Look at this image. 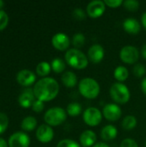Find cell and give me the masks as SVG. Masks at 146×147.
Here are the masks:
<instances>
[{
    "instance_id": "f1b7e54d",
    "label": "cell",
    "mask_w": 146,
    "mask_h": 147,
    "mask_svg": "<svg viewBox=\"0 0 146 147\" xmlns=\"http://www.w3.org/2000/svg\"><path fill=\"white\" fill-rule=\"evenodd\" d=\"M9 126V118L4 113H0V134H3Z\"/></svg>"
},
{
    "instance_id": "9c48e42d",
    "label": "cell",
    "mask_w": 146,
    "mask_h": 147,
    "mask_svg": "<svg viewBox=\"0 0 146 147\" xmlns=\"http://www.w3.org/2000/svg\"><path fill=\"white\" fill-rule=\"evenodd\" d=\"M106 10V4L104 1L94 0L88 3L86 9V14L91 18L101 17Z\"/></svg>"
},
{
    "instance_id": "d4e9b609",
    "label": "cell",
    "mask_w": 146,
    "mask_h": 147,
    "mask_svg": "<svg viewBox=\"0 0 146 147\" xmlns=\"http://www.w3.org/2000/svg\"><path fill=\"white\" fill-rule=\"evenodd\" d=\"M82 106L78 102H71L67 105L66 108V113L68 115L76 117L78 116L82 113Z\"/></svg>"
},
{
    "instance_id": "cb8c5ba5",
    "label": "cell",
    "mask_w": 146,
    "mask_h": 147,
    "mask_svg": "<svg viewBox=\"0 0 146 147\" xmlns=\"http://www.w3.org/2000/svg\"><path fill=\"white\" fill-rule=\"evenodd\" d=\"M65 62L60 58H55L52 60L51 67L55 73H62L65 70Z\"/></svg>"
},
{
    "instance_id": "603a6c76",
    "label": "cell",
    "mask_w": 146,
    "mask_h": 147,
    "mask_svg": "<svg viewBox=\"0 0 146 147\" xmlns=\"http://www.w3.org/2000/svg\"><path fill=\"white\" fill-rule=\"evenodd\" d=\"M137 119L134 115H129L125 116V118L122 121V127L123 129L126 130V131H131L133 129H134L137 126Z\"/></svg>"
},
{
    "instance_id": "74e56055",
    "label": "cell",
    "mask_w": 146,
    "mask_h": 147,
    "mask_svg": "<svg viewBox=\"0 0 146 147\" xmlns=\"http://www.w3.org/2000/svg\"><path fill=\"white\" fill-rule=\"evenodd\" d=\"M92 147H109V146L108 144L104 143V142H97Z\"/></svg>"
},
{
    "instance_id": "3957f363",
    "label": "cell",
    "mask_w": 146,
    "mask_h": 147,
    "mask_svg": "<svg viewBox=\"0 0 146 147\" xmlns=\"http://www.w3.org/2000/svg\"><path fill=\"white\" fill-rule=\"evenodd\" d=\"M78 90L83 97L93 100L99 96L101 88L96 79L84 78L78 83Z\"/></svg>"
},
{
    "instance_id": "4fadbf2b",
    "label": "cell",
    "mask_w": 146,
    "mask_h": 147,
    "mask_svg": "<svg viewBox=\"0 0 146 147\" xmlns=\"http://www.w3.org/2000/svg\"><path fill=\"white\" fill-rule=\"evenodd\" d=\"M35 81L36 76L30 70L22 69L19 71L16 74V82L23 87H29L33 85Z\"/></svg>"
},
{
    "instance_id": "e575fe53",
    "label": "cell",
    "mask_w": 146,
    "mask_h": 147,
    "mask_svg": "<svg viewBox=\"0 0 146 147\" xmlns=\"http://www.w3.org/2000/svg\"><path fill=\"white\" fill-rule=\"evenodd\" d=\"M120 147H139L137 142L133 139H125L121 141Z\"/></svg>"
},
{
    "instance_id": "4316f807",
    "label": "cell",
    "mask_w": 146,
    "mask_h": 147,
    "mask_svg": "<svg viewBox=\"0 0 146 147\" xmlns=\"http://www.w3.org/2000/svg\"><path fill=\"white\" fill-rule=\"evenodd\" d=\"M123 5L129 11H136L139 8V2L137 0H126L124 2Z\"/></svg>"
},
{
    "instance_id": "484cf974",
    "label": "cell",
    "mask_w": 146,
    "mask_h": 147,
    "mask_svg": "<svg viewBox=\"0 0 146 147\" xmlns=\"http://www.w3.org/2000/svg\"><path fill=\"white\" fill-rule=\"evenodd\" d=\"M72 44L76 49H79L85 44V36L82 33H76L72 37Z\"/></svg>"
},
{
    "instance_id": "5b68a950",
    "label": "cell",
    "mask_w": 146,
    "mask_h": 147,
    "mask_svg": "<svg viewBox=\"0 0 146 147\" xmlns=\"http://www.w3.org/2000/svg\"><path fill=\"white\" fill-rule=\"evenodd\" d=\"M109 93L112 99L118 104H126L131 98V92L128 87L120 82L112 84Z\"/></svg>"
},
{
    "instance_id": "d6986e66",
    "label": "cell",
    "mask_w": 146,
    "mask_h": 147,
    "mask_svg": "<svg viewBox=\"0 0 146 147\" xmlns=\"http://www.w3.org/2000/svg\"><path fill=\"white\" fill-rule=\"evenodd\" d=\"M62 84L67 88H73L77 84V75L73 71H65L63 73L61 77Z\"/></svg>"
},
{
    "instance_id": "2e32d148",
    "label": "cell",
    "mask_w": 146,
    "mask_h": 147,
    "mask_svg": "<svg viewBox=\"0 0 146 147\" xmlns=\"http://www.w3.org/2000/svg\"><path fill=\"white\" fill-rule=\"evenodd\" d=\"M79 141L82 147H92L97 143V137L92 130H85L81 134Z\"/></svg>"
},
{
    "instance_id": "7a4b0ae2",
    "label": "cell",
    "mask_w": 146,
    "mask_h": 147,
    "mask_svg": "<svg viewBox=\"0 0 146 147\" xmlns=\"http://www.w3.org/2000/svg\"><path fill=\"white\" fill-rule=\"evenodd\" d=\"M65 62L72 68L77 70H83L89 65V59L82 51L76 48H71L65 54Z\"/></svg>"
},
{
    "instance_id": "7c38bea8",
    "label": "cell",
    "mask_w": 146,
    "mask_h": 147,
    "mask_svg": "<svg viewBox=\"0 0 146 147\" xmlns=\"http://www.w3.org/2000/svg\"><path fill=\"white\" fill-rule=\"evenodd\" d=\"M35 136H36V139L40 143L46 144V143L51 142L53 140L54 132L52 127L48 126L47 124H42L36 129Z\"/></svg>"
},
{
    "instance_id": "ba28073f",
    "label": "cell",
    "mask_w": 146,
    "mask_h": 147,
    "mask_svg": "<svg viewBox=\"0 0 146 147\" xmlns=\"http://www.w3.org/2000/svg\"><path fill=\"white\" fill-rule=\"evenodd\" d=\"M30 138L25 132H16L11 134L8 140L9 147H29Z\"/></svg>"
},
{
    "instance_id": "ab89813d",
    "label": "cell",
    "mask_w": 146,
    "mask_h": 147,
    "mask_svg": "<svg viewBox=\"0 0 146 147\" xmlns=\"http://www.w3.org/2000/svg\"><path fill=\"white\" fill-rule=\"evenodd\" d=\"M141 55L144 59H146V43L142 47V49H141Z\"/></svg>"
},
{
    "instance_id": "836d02e7",
    "label": "cell",
    "mask_w": 146,
    "mask_h": 147,
    "mask_svg": "<svg viewBox=\"0 0 146 147\" xmlns=\"http://www.w3.org/2000/svg\"><path fill=\"white\" fill-rule=\"evenodd\" d=\"M104 3H105L106 6L113 8V9H116V8L121 6L124 3V1H122V0H104Z\"/></svg>"
},
{
    "instance_id": "b9f144b4",
    "label": "cell",
    "mask_w": 146,
    "mask_h": 147,
    "mask_svg": "<svg viewBox=\"0 0 146 147\" xmlns=\"http://www.w3.org/2000/svg\"><path fill=\"white\" fill-rule=\"evenodd\" d=\"M145 147H146V142H145Z\"/></svg>"
},
{
    "instance_id": "d590c367",
    "label": "cell",
    "mask_w": 146,
    "mask_h": 147,
    "mask_svg": "<svg viewBox=\"0 0 146 147\" xmlns=\"http://www.w3.org/2000/svg\"><path fill=\"white\" fill-rule=\"evenodd\" d=\"M141 90H142L143 93L146 96V77L143 78V80L141 82Z\"/></svg>"
},
{
    "instance_id": "83f0119b",
    "label": "cell",
    "mask_w": 146,
    "mask_h": 147,
    "mask_svg": "<svg viewBox=\"0 0 146 147\" xmlns=\"http://www.w3.org/2000/svg\"><path fill=\"white\" fill-rule=\"evenodd\" d=\"M56 147H82L79 143H77V141L73 140H69V139H65V140H60L57 146Z\"/></svg>"
},
{
    "instance_id": "e0dca14e",
    "label": "cell",
    "mask_w": 146,
    "mask_h": 147,
    "mask_svg": "<svg viewBox=\"0 0 146 147\" xmlns=\"http://www.w3.org/2000/svg\"><path fill=\"white\" fill-rule=\"evenodd\" d=\"M123 28L126 33H128L130 34H137L140 32L141 26L137 19L129 17V18H126V20H124Z\"/></svg>"
},
{
    "instance_id": "f546056e",
    "label": "cell",
    "mask_w": 146,
    "mask_h": 147,
    "mask_svg": "<svg viewBox=\"0 0 146 147\" xmlns=\"http://www.w3.org/2000/svg\"><path fill=\"white\" fill-rule=\"evenodd\" d=\"M133 74L135 77L137 78H142L145 75L146 73V68L145 66L142 64H137L134 65L133 67Z\"/></svg>"
},
{
    "instance_id": "ac0fdd59",
    "label": "cell",
    "mask_w": 146,
    "mask_h": 147,
    "mask_svg": "<svg viewBox=\"0 0 146 147\" xmlns=\"http://www.w3.org/2000/svg\"><path fill=\"white\" fill-rule=\"evenodd\" d=\"M118 135L117 128L113 125H107L101 131V137L105 141L114 140Z\"/></svg>"
},
{
    "instance_id": "8fae6325",
    "label": "cell",
    "mask_w": 146,
    "mask_h": 147,
    "mask_svg": "<svg viewBox=\"0 0 146 147\" xmlns=\"http://www.w3.org/2000/svg\"><path fill=\"white\" fill-rule=\"evenodd\" d=\"M52 45L53 47L59 51H67L71 45V40L69 36L62 32L55 34L52 38Z\"/></svg>"
},
{
    "instance_id": "7402d4cb",
    "label": "cell",
    "mask_w": 146,
    "mask_h": 147,
    "mask_svg": "<svg viewBox=\"0 0 146 147\" xmlns=\"http://www.w3.org/2000/svg\"><path fill=\"white\" fill-rule=\"evenodd\" d=\"M36 74L40 77L43 78H46V76H48L52 71V67H51V64H49L46 61H42L40 62L37 66H36Z\"/></svg>"
},
{
    "instance_id": "44dd1931",
    "label": "cell",
    "mask_w": 146,
    "mask_h": 147,
    "mask_svg": "<svg viewBox=\"0 0 146 147\" xmlns=\"http://www.w3.org/2000/svg\"><path fill=\"white\" fill-rule=\"evenodd\" d=\"M114 78L118 82L122 83V82H125L128 78L129 71L126 67H125L123 65H119L115 68V70L114 71Z\"/></svg>"
},
{
    "instance_id": "d6a6232c",
    "label": "cell",
    "mask_w": 146,
    "mask_h": 147,
    "mask_svg": "<svg viewBox=\"0 0 146 147\" xmlns=\"http://www.w3.org/2000/svg\"><path fill=\"white\" fill-rule=\"evenodd\" d=\"M45 108V104H44V102L42 101H40V100H35L32 105V109L35 112V113H40L43 111Z\"/></svg>"
},
{
    "instance_id": "277c9868",
    "label": "cell",
    "mask_w": 146,
    "mask_h": 147,
    "mask_svg": "<svg viewBox=\"0 0 146 147\" xmlns=\"http://www.w3.org/2000/svg\"><path fill=\"white\" fill-rule=\"evenodd\" d=\"M67 118L66 110L60 107H53L46 110L44 115L46 124L50 127H58L63 124Z\"/></svg>"
},
{
    "instance_id": "6da1fadb",
    "label": "cell",
    "mask_w": 146,
    "mask_h": 147,
    "mask_svg": "<svg viewBox=\"0 0 146 147\" xmlns=\"http://www.w3.org/2000/svg\"><path fill=\"white\" fill-rule=\"evenodd\" d=\"M34 96L42 102H50L55 99L59 92V84L52 78H43L37 81L33 88Z\"/></svg>"
},
{
    "instance_id": "5bb4252c",
    "label": "cell",
    "mask_w": 146,
    "mask_h": 147,
    "mask_svg": "<svg viewBox=\"0 0 146 147\" xmlns=\"http://www.w3.org/2000/svg\"><path fill=\"white\" fill-rule=\"evenodd\" d=\"M105 51L102 45L94 44L88 50V59L93 64H99L104 59Z\"/></svg>"
},
{
    "instance_id": "60d3db41",
    "label": "cell",
    "mask_w": 146,
    "mask_h": 147,
    "mask_svg": "<svg viewBox=\"0 0 146 147\" xmlns=\"http://www.w3.org/2000/svg\"><path fill=\"white\" fill-rule=\"evenodd\" d=\"M3 5H4V3H3V1L0 0V10L2 9V8L3 7Z\"/></svg>"
},
{
    "instance_id": "9a60e30c",
    "label": "cell",
    "mask_w": 146,
    "mask_h": 147,
    "mask_svg": "<svg viewBox=\"0 0 146 147\" xmlns=\"http://www.w3.org/2000/svg\"><path fill=\"white\" fill-rule=\"evenodd\" d=\"M35 101V96L34 94V90L31 88L24 89L20 96H18V103L22 108L28 109L32 107L34 102Z\"/></svg>"
},
{
    "instance_id": "4dcf8cb0",
    "label": "cell",
    "mask_w": 146,
    "mask_h": 147,
    "mask_svg": "<svg viewBox=\"0 0 146 147\" xmlns=\"http://www.w3.org/2000/svg\"><path fill=\"white\" fill-rule=\"evenodd\" d=\"M8 23H9V16L4 10L1 9L0 10V31L5 29L6 27L8 26Z\"/></svg>"
},
{
    "instance_id": "8d00e7d4",
    "label": "cell",
    "mask_w": 146,
    "mask_h": 147,
    "mask_svg": "<svg viewBox=\"0 0 146 147\" xmlns=\"http://www.w3.org/2000/svg\"><path fill=\"white\" fill-rule=\"evenodd\" d=\"M141 22H142V25L145 28V29L146 30V11L145 13H143L142 17H141Z\"/></svg>"
},
{
    "instance_id": "8992f818",
    "label": "cell",
    "mask_w": 146,
    "mask_h": 147,
    "mask_svg": "<svg viewBox=\"0 0 146 147\" xmlns=\"http://www.w3.org/2000/svg\"><path fill=\"white\" fill-rule=\"evenodd\" d=\"M102 112L95 107L86 109L83 114V120L89 127H96L102 121Z\"/></svg>"
},
{
    "instance_id": "ffe728a7",
    "label": "cell",
    "mask_w": 146,
    "mask_h": 147,
    "mask_svg": "<svg viewBox=\"0 0 146 147\" xmlns=\"http://www.w3.org/2000/svg\"><path fill=\"white\" fill-rule=\"evenodd\" d=\"M37 127V120L34 116L25 117L21 123V128L24 132H32Z\"/></svg>"
},
{
    "instance_id": "30bf717a",
    "label": "cell",
    "mask_w": 146,
    "mask_h": 147,
    "mask_svg": "<svg viewBox=\"0 0 146 147\" xmlns=\"http://www.w3.org/2000/svg\"><path fill=\"white\" fill-rule=\"evenodd\" d=\"M102 115L109 121H116L120 119L122 111L120 107L115 103H108L103 107Z\"/></svg>"
},
{
    "instance_id": "52a82bcc",
    "label": "cell",
    "mask_w": 146,
    "mask_h": 147,
    "mask_svg": "<svg viewBox=\"0 0 146 147\" xmlns=\"http://www.w3.org/2000/svg\"><path fill=\"white\" fill-rule=\"evenodd\" d=\"M120 59L128 65L135 64L139 59V52L138 48L132 45L125 46L121 48L120 52Z\"/></svg>"
},
{
    "instance_id": "1f68e13d",
    "label": "cell",
    "mask_w": 146,
    "mask_h": 147,
    "mask_svg": "<svg viewBox=\"0 0 146 147\" xmlns=\"http://www.w3.org/2000/svg\"><path fill=\"white\" fill-rule=\"evenodd\" d=\"M73 17L77 21H83L86 18V13L80 8H77L72 12Z\"/></svg>"
},
{
    "instance_id": "f35d334b",
    "label": "cell",
    "mask_w": 146,
    "mask_h": 147,
    "mask_svg": "<svg viewBox=\"0 0 146 147\" xmlns=\"http://www.w3.org/2000/svg\"><path fill=\"white\" fill-rule=\"evenodd\" d=\"M0 147H9L8 142L3 138H0Z\"/></svg>"
}]
</instances>
